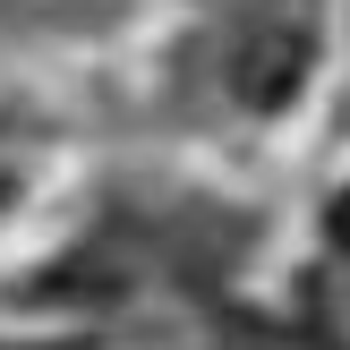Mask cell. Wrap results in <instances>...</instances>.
Segmentation results:
<instances>
[{
  "label": "cell",
  "instance_id": "1",
  "mask_svg": "<svg viewBox=\"0 0 350 350\" xmlns=\"http://www.w3.org/2000/svg\"><path fill=\"white\" fill-rule=\"evenodd\" d=\"M299 68H308V34L265 26V34H248V51H239V94L248 103H282L291 85H299Z\"/></svg>",
  "mask_w": 350,
  "mask_h": 350
},
{
  "label": "cell",
  "instance_id": "2",
  "mask_svg": "<svg viewBox=\"0 0 350 350\" xmlns=\"http://www.w3.org/2000/svg\"><path fill=\"white\" fill-rule=\"evenodd\" d=\"M334 239H342V248H350V197L334 205Z\"/></svg>",
  "mask_w": 350,
  "mask_h": 350
}]
</instances>
